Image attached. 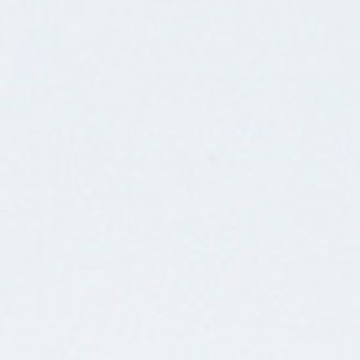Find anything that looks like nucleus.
I'll return each mask as SVG.
<instances>
[]
</instances>
